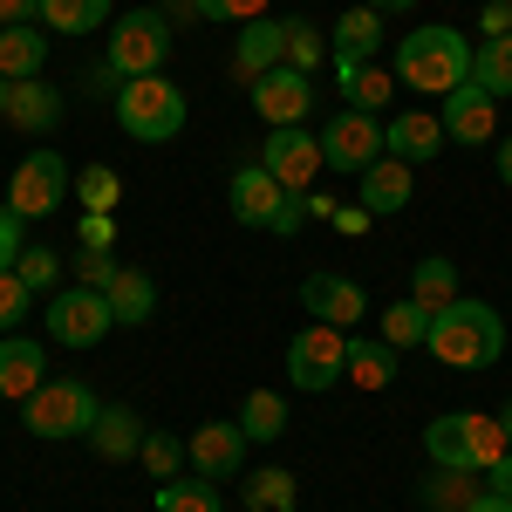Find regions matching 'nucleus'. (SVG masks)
Here are the masks:
<instances>
[{"label":"nucleus","instance_id":"nucleus-17","mask_svg":"<svg viewBox=\"0 0 512 512\" xmlns=\"http://www.w3.org/2000/svg\"><path fill=\"white\" fill-rule=\"evenodd\" d=\"M301 308L315 321H328V328H355V321L369 315V294L342 274H308L301 280Z\"/></svg>","mask_w":512,"mask_h":512},{"label":"nucleus","instance_id":"nucleus-37","mask_svg":"<svg viewBox=\"0 0 512 512\" xmlns=\"http://www.w3.org/2000/svg\"><path fill=\"white\" fill-rule=\"evenodd\" d=\"M14 274H21L28 294H62V287H55V280H62V253H55V246H28V253L14 260Z\"/></svg>","mask_w":512,"mask_h":512},{"label":"nucleus","instance_id":"nucleus-15","mask_svg":"<svg viewBox=\"0 0 512 512\" xmlns=\"http://www.w3.org/2000/svg\"><path fill=\"white\" fill-rule=\"evenodd\" d=\"M253 110L274 123V130H287V123H301L308 110H315V89H308L301 69H287V62H280V69H267V76L253 82Z\"/></svg>","mask_w":512,"mask_h":512},{"label":"nucleus","instance_id":"nucleus-23","mask_svg":"<svg viewBox=\"0 0 512 512\" xmlns=\"http://www.w3.org/2000/svg\"><path fill=\"white\" fill-rule=\"evenodd\" d=\"M48 69V28L21 21V28H0V76L7 82H28Z\"/></svg>","mask_w":512,"mask_h":512},{"label":"nucleus","instance_id":"nucleus-28","mask_svg":"<svg viewBox=\"0 0 512 512\" xmlns=\"http://www.w3.org/2000/svg\"><path fill=\"white\" fill-rule=\"evenodd\" d=\"M342 376H349L355 390H390L396 383V349L390 342H355L349 335V369H342Z\"/></svg>","mask_w":512,"mask_h":512},{"label":"nucleus","instance_id":"nucleus-44","mask_svg":"<svg viewBox=\"0 0 512 512\" xmlns=\"http://www.w3.org/2000/svg\"><path fill=\"white\" fill-rule=\"evenodd\" d=\"M478 35H485V41L512 35V0H485V14H478Z\"/></svg>","mask_w":512,"mask_h":512},{"label":"nucleus","instance_id":"nucleus-45","mask_svg":"<svg viewBox=\"0 0 512 512\" xmlns=\"http://www.w3.org/2000/svg\"><path fill=\"white\" fill-rule=\"evenodd\" d=\"M328 226H335V233H349V239H362L376 219H369V205H335V219H328Z\"/></svg>","mask_w":512,"mask_h":512},{"label":"nucleus","instance_id":"nucleus-40","mask_svg":"<svg viewBox=\"0 0 512 512\" xmlns=\"http://www.w3.org/2000/svg\"><path fill=\"white\" fill-rule=\"evenodd\" d=\"M123 260H110V253H96V246H82L76 253V287H96V294H110V280H117Z\"/></svg>","mask_w":512,"mask_h":512},{"label":"nucleus","instance_id":"nucleus-50","mask_svg":"<svg viewBox=\"0 0 512 512\" xmlns=\"http://www.w3.org/2000/svg\"><path fill=\"white\" fill-rule=\"evenodd\" d=\"M362 7H376V14H403V7H417V0H362Z\"/></svg>","mask_w":512,"mask_h":512},{"label":"nucleus","instance_id":"nucleus-11","mask_svg":"<svg viewBox=\"0 0 512 512\" xmlns=\"http://www.w3.org/2000/svg\"><path fill=\"white\" fill-rule=\"evenodd\" d=\"M260 164H267V171H274V185L280 192H308V185H315L321 171H328V164H321V130H301V123H287V130H274V137H267V144H260Z\"/></svg>","mask_w":512,"mask_h":512},{"label":"nucleus","instance_id":"nucleus-51","mask_svg":"<svg viewBox=\"0 0 512 512\" xmlns=\"http://www.w3.org/2000/svg\"><path fill=\"white\" fill-rule=\"evenodd\" d=\"M499 424H506V444H512V396H506V410H499Z\"/></svg>","mask_w":512,"mask_h":512},{"label":"nucleus","instance_id":"nucleus-14","mask_svg":"<svg viewBox=\"0 0 512 512\" xmlns=\"http://www.w3.org/2000/svg\"><path fill=\"white\" fill-rule=\"evenodd\" d=\"M437 117H444V137L451 144H492L499 137V96H485L478 82H458Z\"/></svg>","mask_w":512,"mask_h":512},{"label":"nucleus","instance_id":"nucleus-4","mask_svg":"<svg viewBox=\"0 0 512 512\" xmlns=\"http://www.w3.org/2000/svg\"><path fill=\"white\" fill-rule=\"evenodd\" d=\"M110 110H117L123 137H137V144H171L178 130H185V89L171 76H130L110 96Z\"/></svg>","mask_w":512,"mask_h":512},{"label":"nucleus","instance_id":"nucleus-3","mask_svg":"<svg viewBox=\"0 0 512 512\" xmlns=\"http://www.w3.org/2000/svg\"><path fill=\"white\" fill-rule=\"evenodd\" d=\"M424 451H431L437 472H492L499 458H506V424L499 417H485V410H444L424 424Z\"/></svg>","mask_w":512,"mask_h":512},{"label":"nucleus","instance_id":"nucleus-9","mask_svg":"<svg viewBox=\"0 0 512 512\" xmlns=\"http://www.w3.org/2000/svg\"><path fill=\"white\" fill-rule=\"evenodd\" d=\"M62 198H69V164H62V151H28V158L14 164V178H7V212L48 219Z\"/></svg>","mask_w":512,"mask_h":512},{"label":"nucleus","instance_id":"nucleus-1","mask_svg":"<svg viewBox=\"0 0 512 512\" xmlns=\"http://www.w3.org/2000/svg\"><path fill=\"white\" fill-rule=\"evenodd\" d=\"M472 48L478 41H465L458 28H444V21H431V28H410V35L396 41V82L403 89H417V96H451L458 82H472Z\"/></svg>","mask_w":512,"mask_h":512},{"label":"nucleus","instance_id":"nucleus-5","mask_svg":"<svg viewBox=\"0 0 512 512\" xmlns=\"http://www.w3.org/2000/svg\"><path fill=\"white\" fill-rule=\"evenodd\" d=\"M103 417V403H96V390L89 383H76V376H48L28 403H21V424H28V437H41V444H62V437H89V424Z\"/></svg>","mask_w":512,"mask_h":512},{"label":"nucleus","instance_id":"nucleus-47","mask_svg":"<svg viewBox=\"0 0 512 512\" xmlns=\"http://www.w3.org/2000/svg\"><path fill=\"white\" fill-rule=\"evenodd\" d=\"M485 492H499V499H512V451L499 458V465H492V472H485Z\"/></svg>","mask_w":512,"mask_h":512},{"label":"nucleus","instance_id":"nucleus-41","mask_svg":"<svg viewBox=\"0 0 512 512\" xmlns=\"http://www.w3.org/2000/svg\"><path fill=\"white\" fill-rule=\"evenodd\" d=\"M28 308H35V294L21 287V274H0V335H14Z\"/></svg>","mask_w":512,"mask_h":512},{"label":"nucleus","instance_id":"nucleus-36","mask_svg":"<svg viewBox=\"0 0 512 512\" xmlns=\"http://www.w3.org/2000/svg\"><path fill=\"white\" fill-rule=\"evenodd\" d=\"M185 458H192L185 437H171V431H151V437H144V451H137V465L158 478V485H171V478L185 472Z\"/></svg>","mask_w":512,"mask_h":512},{"label":"nucleus","instance_id":"nucleus-34","mask_svg":"<svg viewBox=\"0 0 512 512\" xmlns=\"http://www.w3.org/2000/svg\"><path fill=\"white\" fill-rule=\"evenodd\" d=\"M410 301H424V308H451V301H458V267H451V260H417V274H410Z\"/></svg>","mask_w":512,"mask_h":512},{"label":"nucleus","instance_id":"nucleus-25","mask_svg":"<svg viewBox=\"0 0 512 512\" xmlns=\"http://www.w3.org/2000/svg\"><path fill=\"white\" fill-rule=\"evenodd\" d=\"M267 69H280V21H246L239 28V48H233V76L239 82H260Z\"/></svg>","mask_w":512,"mask_h":512},{"label":"nucleus","instance_id":"nucleus-10","mask_svg":"<svg viewBox=\"0 0 512 512\" xmlns=\"http://www.w3.org/2000/svg\"><path fill=\"white\" fill-rule=\"evenodd\" d=\"M376 158H390L383 151V123L369 117V110H342V117H328V130H321V164L328 171H369Z\"/></svg>","mask_w":512,"mask_h":512},{"label":"nucleus","instance_id":"nucleus-6","mask_svg":"<svg viewBox=\"0 0 512 512\" xmlns=\"http://www.w3.org/2000/svg\"><path fill=\"white\" fill-rule=\"evenodd\" d=\"M164 55H171V21H164L158 7H130V14L110 21L103 62H110L123 82L130 76H164Z\"/></svg>","mask_w":512,"mask_h":512},{"label":"nucleus","instance_id":"nucleus-52","mask_svg":"<svg viewBox=\"0 0 512 512\" xmlns=\"http://www.w3.org/2000/svg\"><path fill=\"white\" fill-rule=\"evenodd\" d=\"M7 89H14V82H7V76H0V117H7Z\"/></svg>","mask_w":512,"mask_h":512},{"label":"nucleus","instance_id":"nucleus-22","mask_svg":"<svg viewBox=\"0 0 512 512\" xmlns=\"http://www.w3.org/2000/svg\"><path fill=\"white\" fill-rule=\"evenodd\" d=\"M376 48H383V14L355 0L349 14L335 21V35H328V55H335V69H355V62H369Z\"/></svg>","mask_w":512,"mask_h":512},{"label":"nucleus","instance_id":"nucleus-20","mask_svg":"<svg viewBox=\"0 0 512 512\" xmlns=\"http://www.w3.org/2000/svg\"><path fill=\"white\" fill-rule=\"evenodd\" d=\"M410 192H417V171H410L403 158H376L369 171H362L355 205H369V219H390V212H403V205H410Z\"/></svg>","mask_w":512,"mask_h":512},{"label":"nucleus","instance_id":"nucleus-46","mask_svg":"<svg viewBox=\"0 0 512 512\" xmlns=\"http://www.w3.org/2000/svg\"><path fill=\"white\" fill-rule=\"evenodd\" d=\"M35 14H41V0H0V28H21Z\"/></svg>","mask_w":512,"mask_h":512},{"label":"nucleus","instance_id":"nucleus-32","mask_svg":"<svg viewBox=\"0 0 512 512\" xmlns=\"http://www.w3.org/2000/svg\"><path fill=\"white\" fill-rule=\"evenodd\" d=\"M321 55H328V41H321L315 21H301V14H294V21H280V62H287V69L315 76V69H321Z\"/></svg>","mask_w":512,"mask_h":512},{"label":"nucleus","instance_id":"nucleus-39","mask_svg":"<svg viewBox=\"0 0 512 512\" xmlns=\"http://www.w3.org/2000/svg\"><path fill=\"white\" fill-rule=\"evenodd\" d=\"M260 14H267V0H198V21H226V28H246Z\"/></svg>","mask_w":512,"mask_h":512},{"label":"nucleus","instance_id":"nucleus-29","mask_svg":"<svg viewBox=\"0 0 512 512\" xmlns=\"http://www.w3.org/2000/svg\"><path fill=\"white\" fill-rule=\"evenodd\" d=\"M103 21H110V0H41L48 35H96Z\"/></svg>","mask_w":512,"mask_h":512},{"label":"nucleus","instance_id":"nucleus-8","mask_svg":"<svg viewBox=\"0 0 512 512\" xmlns=\"http://www.w3.org/2000/svg\"><path fill=\"white\" fill-rule=\"evenodd\" d=\"M48 342H62V349H96L117 315H110V294H96V287H62V294H48Z\"/></svg>","mask_w":512,"mask_h":512},{"label":"nucleus","instance_id":"nucleus-48","mask_svg":"<svg viewBox=\"0 0 512 512\" xmlns=\"http://www.w3.org/2000/svg\"><path fill=\"white\" fill-rule=\"evenodd\" d=\"M492 171H499V185H512V137L499 144V151H492Z\"/></svg>","mask_w":512,"mask_h":512},{"label":"nucleus","instance_id":"nucleus-18","mask_svg":"<svg viewBox=\"0 0 512 512\" xmlns=\"http://www.w3.org/2000/svg\"><path fill=\"white\" fill-rule=\"evenodd\" d=\"M48 383V349L35 335H0V396L7 403H28Z\"/></svg>","mask_w":512,"mask_h":512},{"label":"nucleus","instance_id":"nucleus-7","mask_svg":"<svg viewBox=\"0 0 512 512\" xmlns=\"http://www.w3.org/2000/svg\"><path fill=\"white\" fill-rule=\"evenodd\" d=\"M342 369H349V328H328V321L294 328V342H287V376H294V390H308V396L335 390Z\"/></svg>","mask_w":512,"mask_h":512},{"label":"nucleus","instance_id":"nucleus-38","mask_svg":"<svg viewBox=\"0 0 512 512\" xmlns=\"http://www.w3.org/2000/svg\"><path fill=\"white\" fill-rule=\"evenodd\" d=\"M117 198H123V178L110 171V164H89L76 178V205L82 212H117Z\"/></svg>","mask_w":512,"mask_h":512},{"label":"nucleus","instance_id":"nucleus-21","mask_svg":"<svg viewBox=\"0 0 512 512\" xmlns=\"http://www.w3.org/2000/svg\"><path fill=\"white\" fill-rule=\"evenodd\" d=\"M144 437H151V431H144V417H137L130 403H103V417L89 424V451L110 458V465H123V458L144 451Z\"/></svg>","mask_w":512,"mask_h":512},{"label":"nucleus","instance_id":"nucleus-19","mask_svg":"<svg viewBox=\"0 0 512 512\" xmlns=\"http://www.w3.org/2000/svg\"><path fill=\"white\" fill-rule=\"evenodd\" d=\"M62 110H69V103H62V89H55V82H41V76H28V82H14V89H7V123H14V130H28V137H48V130L62 123Z\"/></svg>","mask_w":512,"mask_h":512},{"label":"nucleus","instance_id":"nucleus-27","mask_svg":"<svg viewBox=\"0 0 512 512\" xmlns=\"http://www.w3.org/2000/svg\"><path fill=\"white\" fill-rule=\"evenodd\" d=\"M294 499H301V485H294V472H280V465L246 472V485H239V506L246 512H294Z\"/></svg>","mask_w":512,"mask_h":512},{"label":"nucleus","instance_id":"nucleus-49","mask_svg":"<svg viewBox=\"0 0 512 512\" xmlns=\"http://www.w3.org/2000/svg\"><path fill=\"white\" fill-rule=\"evenodd\" d=\"M465 512H512V499H499V492H478Z\"/></svg>","mask_w":512,"mask_h":512},{"label":"nucleus","instance_id":"nucleus-33","mask_svg":"<svg viewBox=\"0 0 512 512\" xmlns=\"http://www.w3.org/2000/svg\"><path fill=\"white\" fill-rule=\"evenodd\" d=\"M472 82L485 89V96H512V35L478 41L472 48Z\"/></svg>","mask_w":512,"mask_h":512},{"label":"nucleus","instance_id":"nucleus-31","mask_svg":"<svg viewBox=\"0 0 512 512\" xmlns=\"http://www.w3.org/2000/svg\"><path fill=\"white\" fill-rule=\"evenodd\" d=\"M239 431H246V444H274V437L287 431V396L280 390H253L246 403H239Z\"/></svg>","mask_w":512,"mask_h":512},{"label":"nucleus","instance_id":"nucleus-43","mask_svg":"<svg viewBox=\"0 0 512 512\" xmlns=\"http://www.w3.org/2000/svg\"><path fill=\"white\" fill-rule=\"evenodd\" d=\"M110 239H117V219H110V212H82V246L110 253Z\"/></svg>","mask_w":512,"mask_h":512},{"label":"nucleus","instance_id":"nucleus-26","mask_svg":"<svg viewBox=\"0 0 512 512\" xmlns=\"http://www.w3.org/2000/svg\"><path fill=\"white\" fill-rule=\"evenodd\" d=\"M335 82H342V96H349L342 110H369V117H376V110H383V103L396 96V69H376V62L335 69Z\"/></svg>","mask_w":512,"mask_h":512},{"label":"nucleus","instance_id":"nucleus-42","mask_svg":"<svg viewBox=\"0 0 512 512\" xmlns=\"http://www.w3.org/2000/svg\"><path fill=\"white\" fill-rule=\"evenodd\" d=\"M28 246H21V212H7L0 205V274H14V260H21Z\"/></svg>","mask_w":512,"mask_h":512},{"label":"nucleus","instance_id":"nucleus-12","mask_svg":"<svg viewBox=\"0 0 512 512\" xmlns=\"http://www.w3.org/2000/svg\"><path fill=\"white\" fill-rule=\"evenodd\" d=\"M185 451H192V472L198 478H246L239 465H246V431H239V417H212V424H198L192 437H185Z\"/></svg>","mask_w":512,"mask_h":512},{"label":"nucleus","instance_id":"nucleus-13","mask_svg":"<svg viewBox=\"0 0 512 512\" xmlns=\"http://www.w3.org/2000/svg\"><path fill=\"white\" fill-rule=\"evenodd\" d=\"M226 198H233V219H239V226H253V233H274L294 192H280L267 164H239L233 185H226Z\"/></svg>","mask_w":512,"mask_h":512},{"label":"nucleus","instance_id":"nucleus-35","mask_svg":"<svg viewBox=\"0 0 512 512\" xmlns=\"http://www.w3.org/2000/svg\"><path fill=\"white\" fill-rule=\"evenodd\" d=\"M158 512H226V499L212 478H171L158 485Z\"/></svg>","mask_w":512,"mask_h":512},{"label":"nucleus","instance_id":"nucleus-16","mask_svg":"<svg viewBox=\"0 0 512 512\" xmlns=\"http://www.w3.org/2000/svg\"><path fill=\"white\" fill-rule=\"evenodd\" d=\"M444 144H451V137H444V117H431V110H403V117L383 123V151L403 158L410 171L431 164V158H444Z\"/></svg>","mask_w":512,"mask_h":512},{"label":"nucleus","instance_id":"nucleus-2","mask_svg":"<svg viewBox=\"0 0 512 512\" xmlns=\"http://www.w3.org/2000/svg\"><path fill=\"white\" fill-rule=\"evenodd\" d=\"M424 349H431L444 369H485V362L506 355V321H499L492 301L458 294L451 308H437V315H431V342H424Z\"/></svg>","mask_w":512,"mask_h":512},{"label":"nucleus","instance_id":"nucleus-24","mask_svg":"<svg viewBox=\"0 0 512 512\" xmlns=\"http://www.w3.org/2000/svg\"><path fill=\"white\" fill-rule=\"evenodd\" d=\"M110 315H117V328H144V321L158 315V280L144 274V267H117V280H110Z\"/></svg>","mask_w":512,"mask_h":512},{"label":"nucleus","instance_id":"nucleus-30","mask_svg":"<svg viewBox=\"0 0 512 512\" xmlns=\"http://www.w3.org/2000/svg\"><path fill=\"white\" fill-rule=\"evenodd\" d=\"M383 342H390L396 355H403V349H424V342H431V308H424V301H410V294L390 301V308H383Z\"/></svg>","mask_w":512,"mask_h":512}]
</instances>
